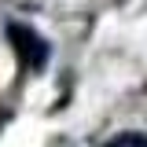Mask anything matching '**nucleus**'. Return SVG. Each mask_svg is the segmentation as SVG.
Segmentation results:
<instances>
[{
    "label": "nucleus",
    "instance_id": "2",
    "mask_svg": "<svg viewBox=\"0 0 147 147\" xmlns=\"http://www.w3.org/2000/svg\"><path fill=\"white\" fill-rule=\"evenodd\" d=\"M107 147H147V132H118Z\"/></svg>",
    "mask_w": 147,
    "mask_h": 147
},
{
    "label": "nucleus",
    "instance_id": "1",
    "mask_svg": "<svg viewBox=\"0 0 147 147\" xmlns=\"http://www.w3.org/2000/svg\"><path fill=\"white\" fill-rule=\"evenodd\" d=\"M7 40H11V48H15L18 63H22L26 70H44V63H48L52 48H48V40L37 33V30L11 22V26H7Z\"/></svg>",
    "mask_w": 147,
    "mask_h": 147
}]
</instances>
